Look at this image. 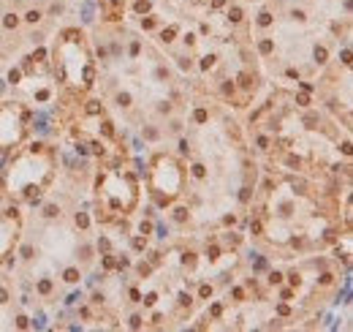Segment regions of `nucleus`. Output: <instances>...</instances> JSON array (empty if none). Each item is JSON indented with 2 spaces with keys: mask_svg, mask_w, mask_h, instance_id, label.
Returning <instances> with one entry per match:
<instances>
[{
  "mask_svg": "<svg viewBox=\"0 0 353 332\" xmlns=\"http://www.w3.org/2000/svg\"><path fill=\"white\" fill-rule=\"evenodd\" d=\"M0 302H6V291L3 289H0Z\"/></svg>",
  "mask_w": 353,
  "mask_h": 332,
  "instance_id": "obj_1",
  "label": "nucleus"
}]
</instances>
